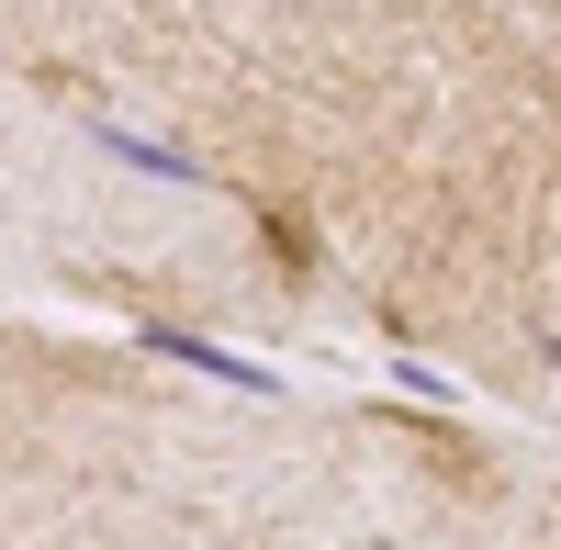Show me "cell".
Instances as JSON below:
<instances>
[{"mask_svg":"<svg viewBox=\"0 0 561 550\" xmlns=\"http://www.w3.org/2000/svg\"><path fill=\"white\" fill-rule=\"evenodd\" d=\"M135 348H158V359H192V371H214L225 393H280V371H259V359H237V348H214V337H192V326H135Z\"/></svg>","mask_w":561,"mask_h":550,"instance_id":"1","label":"cell"},{"mask_svg":"<svg viewBox=\"0 0 561 550\" xmlns=\"http://www.w3.org/2000/svg\"><path fill=\"white\" fill-rule=\"evenodd\" d=\"M102 147H113V158H135L147 180H169V192H203V158H180V147H158V135H124V124H102Z\"/></svg>","mask_w":561,"mask_h":550,"instance_id":"2","label":"cell"}]
</instances>
